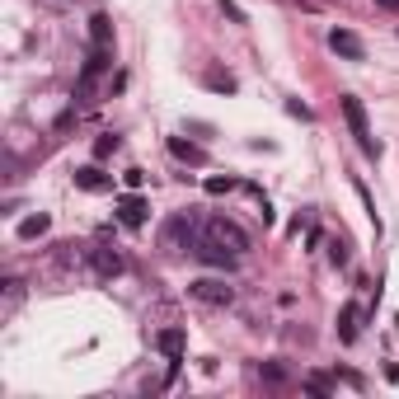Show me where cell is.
<instances>
[{
    "label": "cell",
    "instance_id": "obj_24",
    "mask_svg": "<svg viewBox=\"0 0 399 399\" xmlns=\"http://www.w3.org/2000/svg\"><path fill=\"white\" fill-rule=\"evenodd\" d=\"M259 221H263V226H273V221H277V217H273V207H268V197L259 202Z\"/></svg>",
    "mask_w": 399,
    "mask_h": 399
},
{
    "label": "cell",
    "instance_id": "obj_16",
    "mask_svg": "<svg viewBox=\"0 0 399 399\" xmlns=\"http://www.w3.org/2000/svg\"><path fill=\"white\" fill-rule=\"evenodd\" d=\"M118 146H123V141H118L113 132H108V137H99V141H94V155H99V160H108V155H113Z\"/></svg>",
    "mask_w": 399,
    "mask_h": 399
},
{
    "label": "cell",
    "instance_id": "obj_13",
    "mask_svg": "<svg viewBox=\"0 0 399 399\" xmlns=\"http://www.w3.org/2000/svg\"><path fill=\"white\" fill-rule=\"evenodd\" d=\"M90 47H113V24H108V14H90Z\"/></svg>",
    "mask_w": 399,
    "mask_h": 399
},
{
    "label": "cell",
    "instance_id": "obj_3",
    "mask_svg": "<svg viewBox=\"0 0 399 399\" xmlns=\"http://www.w3.org/2000/svg\"><path fill=\"white\" fill-rule=\"evenodd\" d=\"M188 296L202 301V306H230V301H235V286H226L221 277H193V282H188Z\"/></svg>",
    "mask_w": 399,
    "mask_h": 399
},
{
    "label": "cell",
    "instance_id": "obj_7",
    "mask_svg": "<svg viewBox=\"0 0 399 399\" xmlns=\"http://www.w3.org/2000/svg\"><path fill=\"white\" fill-rule=\"evenodd\" d=\"M197 235H202V226H197L193 217H183V212H179V217H170V221H165V249H183V239L193 244Z\"/></svg>",
    "mask_w": 399,
    "mask_h": 399
},
{
    "label": "cell",
    "instance_id": "obj_20",
    "mask_svg": "<svg viewBox=\"0 0 399 399\" xmlns=\"http://www.w3.org/2000/svg\"><path fill=\"white\" fill-rule=\"evenodd\" d=\"M286 113H291V118H301V123H310V118H315V113H310V108H306L301 99H286Z\"/></svg>",
    "mask_w": 399,
    "mask_h": 399
},
{
    "label": "cell",
    "instance_id": "obj_17",
    "mask_svg": "<svg viewBox=\"0 0 399 399\" xmlns=\"http://www.w3.org/2000/svg\"><path fill=\"white\" fill-rule=\"evenodd\" d=\"M207 85H212V90H226V94H235V76H221V71H212V76H207Z\"/></svg>",
    "mask_w": 399,
    "mask_h": 399
},
{
    "label": "cell",
    "instance_id": "obj_22",
    "mask_svg": "<svg viewBox=\"0 0 399 399\" xmlns=\"http://www.w3.org/2000/svg\"><path fill=\"white\" fill-rule=\"evenodd\" d=\"M306 390H315V395H329V380H324V376H306Z\"/></svg>",
    "mask_w": 399,
    "mask_h": 399
},
{
    "label": "cell",
    "instance_id": "obj_18",
    "mask_svg": "<svg viewBox=\"0 0 399 399\" xmlns=\"http://www.w3.org/2000/svg\"><path fill=\"white\" fill-rule=\"evenodd\" d=\"M329 259H333V268H348V244H343V239L329 244Z\"/></svg>",
    "mask_w": 399,
    "mask_h": 399
},
{
    "label": "cell",
    "instance_id": "obj_6",
    "mask_svg": "<svg viewBox=\"0 0 399 399\" xmlns=\"http://www.w3.org/2000/svg\"><path fill=\"white\" fill-rule=\"evenodd\" d=\"M202 230L212 239H221V244H230V249H249V235H244V230L235 226V221H226V217H212V221H202Z\"/></svg>",
    "mask_w": 399,
    "mask_h": 399
},
{
    "label": "cell",
    "instance_id": "obj_10",
    "mask_svg": "<svg viewBox=\"0 0 399 399\" xmlns=\"http://www.w3.org/2000/svg\"><path fill=\"white\" fill-rule=\"evenodd\" d=\"M76 188H80V193H108L113 179H108L99 165H85V170H76Z\"/></svg>",
    "mask_w": 399,
    "mask_h": 399
},
{
    "label": "cell",
    "instance_id": "obj_25",
    "mask_svg": "<svg viewBox=\"0 0 399 399\" xmlns=\"http://www.w3.org/2000/svg\"><path fill=\"white\" fill-rule=\"evenodd\" d=\"M376 5L380 10H399V0H376Z\"/></svg>",
    "mask_w": 399,
    "mask_h": 399
},
{
    "label": "cell",
    "instance_id": "obj_23",
    "mask_svg": "<svg viewBox=\"0 0 399 399\" xmlns=\"http://www.w3.org/2000/svg\"><path fill=\"white\" fill-rule=\"evenodd\" d=\"M263 376L273 380V385H282V380H286V371H282V366H263Z\"/></svg>",
    "mask_w": 399,
    "mask_h": 399
},
{
    "label": "cell",
    "instance_id": "obj_21",
    "mask_svg": "<svg viewBox=\"0 0 399 399\" xmlns=\"http://www.w3.org/2000/svg\"><path fill=\"white\" fill-rule=\"evenodd\" d=\"M123 183L132 188V193H141V183H146V174H141V170H127V174H123Z\"/></svg>",
    "mask_w": 399,
    "mask_h": 399
},
{
    "label": "cell",
    "instance_id": "obj_9",
    "mask_svg": "<svg viewBox=\"0 0 399 399\" xmlns=\"http://www.w3.org/2000/svg\"><path fill=\"white\" fill-rule=\"evenodd\" d=\"M160 353H165V357H170V376H174V371H179V362H183V343H188V333H183V329H160Z\"/></svg>",
    "mask_w": 399,
    "mask_h": 399
},
{
    "label": "cell",
    "instance_id": "obj_11",
    "mask_svg": "<svg viewBox=\"0 0 399 399\" xmlns=\"http://www.w3.org/2000/svg\"><path fill=\"white\" fill-rule=\"evenodd\" d=\"M357 333H362V310H357V301H348L338 310V343H357Z\"/></svg>",
    "mask_w": 399,
    "mask_h": 399
},
{
    "label": "cell",
    "instance_id": "obj_8",
    "mask_svg": "<svg viewBox=\"0 0 399 399\" xmlns=\"http://www.w3.org/2000/svg\"><path fill=\"white\" fill-rule=\"evenodd\" d=\"M329 47L338 52V57H348V61H362V57H366L362 38H357L353 28H333V33H329Z\"/></svg>",
    "mask_w": 399,
    "mask_h": 399
},
{
    "label": "cell",
    "instance_id": "obj_12",
    "mask_svg": "<svg viewBox=\"0 0 399 399\" xmlns=\"http://www.w3.org/2000/svg\"><path fill=\"white\" fill-rule=\"evenodd\" d=\"M170 155L183 160V165H207V150L193 146V141H183V137H170Z\"/></svg>",
    "mask_w": 399,
    "mask_h": 399
},
{
    "label": "cell",
    "instance_id": "obj_1",
    "mask_svg": "<svg viewBox=\"0 0 399 399\" xmlns=\"http://www.w3.org/2000/svg\"><path fill=\"white\" fill-rule=\"evenodd\" d=\"M343 118H348V127H353V137H357V146H362V155L366 160H380V141L371 137V123H366V108H362V99H353V94H343Z\"/></svg>",
    "mask_w": 399,
    "mask_h": 399
},
{
    "label": "cell",
    "instance_id": "obj_2",
    "mask_svg": "<svg viewBox=\"0 0 399 399\" xmlns=\"http://www.w3.org/2000/svg\"><path fill=\"white\" fill-rule=\"evenodd\" d=\"M188 249H193V259L207 263V268H221V273H230V268H235V249H226V244H221V239H212L207 230L193 239V244H188Z\"/></svg>",
    "mask_w": 399,
    "mask_h": 399
},
{
    "label": "cell",
    "instance_id": "obj_5",
    "mask_svg": "<svg viewBox=\"0 0 399 399\" xmlns=\"http://www.w3.org/2000/svg\"><path fill=\"white\" fill-rule=\"evenodd\" d=\"M85 259H90V268H94V277H103V282H113V277H123V254L118 249H108V244H94L90 254H85Z\"/></svg>",
    "mask_w": 399,
    "mask_h": 399
},
{
    "label": "cell",
    "instance_id": "obj_14",
    "mask_svg": "<svg viewBox=\"0 0 399 399\" xmlns=\"http://www.w3.org/2000/svg\"><path fill=\"white\" fill-rule=\"evenodd\" d=\"M47 230H52V217H47V212H38V217H24V221H19V239H43Z\"/></svg>",
    "mask_w": 399,
    "mask_h": 399
},
{
    "label": "cell",
    "instance_id": "obj_15",
    "mask_svg": "<svg viewBox=\"0 0 399 399\" xmlns=\"http://www.w3.org/2000/svg\"><path fill=\"white\" fill-rule=\"evenodd\" d=\"M202 188H207L212 197H221V193H230V188H235V179H230V174H212V179L202 183Z\"/></svg>",
    "mask_w": 399,
    "mask_h": 399
},
{
    "label": "cell",
    "instance_id": "obj_19",
    "mask_svg": "<svg viewBox=\"0 0 399 399\" xmlns=\"http://www.w3.org/2000/svg\"><path fill=\"white\" fill-rule=\"evenodd\" d=\"M217 5H221V14H226V19H235V24H249V19H244V10H239L235 0H217Z\"/></svg>",
    "mask_w": 399,
    "mask_h": 399
},
{
    "label": "cell",
    "instance_id": "obj_4",
    "mask_svg": "<svg viewBox=\"0 0 399 399\" xmlns=\"http://www.w3.org/2000/svg\"><path fill=\"white\" fill-rule=\"evenodd\" d=\"M113 217L123 221L127 230H141V226H146V221H150V202H146V197H141V193H132V188H127V193L118 197Z\"/></svg>",
    "mask_w": 399,
    "mask_h": 399
}]
</instances>
